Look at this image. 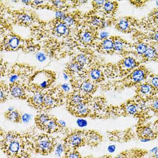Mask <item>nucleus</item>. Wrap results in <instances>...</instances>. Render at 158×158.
Here are the masks:
<instances>
[{
    "mask_svg": "<svg viewBox=\"0 0 158 158\" xmlns=\"http://www.w3.org/2000/svg\"><path fill=\"white\" fill-rule=\"evenodd\" d=\"M139 133L142 136V138H152L154 137V129H152L150 126H143L140 127L139 129Z\"/></svg>",
    "mask_w": 158,
    "mask_h": 158,
    "instance_id": "obj_34",
    "label": "nucleus"
},
{
    "mask_svg": "<svg viewBox=\"0 0 158 158\" xmlns=\"http://www.w3.org/2000/svg\"><path fill=\"white\" fill-rule=\"evenodd\" d=\"M31 116L27 113H25L24 114H23L21 117V120L25 123H28L29 120H31Z\"/></svg>",
    "mask_w": 158,
    "mask_h": 158,
    "instance_id": "obj_48",
    "label": "nucleus"
},
{
    "mask_svg": "<svg viewBox=\"0 0 158 158\" xmlns=\"http://www.w3.org/2000/svg\"><path fill=\"white\" fill-rule=\"evenodd\" d=\"M106 105V100L102 97H97L92 98L89 102V107L91 112L90 116H94L101 112Z\"/></svg>",
    "mask_w": 158,
    "mask_h": 158,
    "instance_id": "obj_26",
    "label": "nucleus"
},
{
    "mask_svg": "<svg viewBox=\"0 0 158 158\" xmlns=\"http://www.w3.org/2000/svg\"><path fill=\"white\" fill-rule=\"evenodd\" d=\"M114 20L106 19L93 10L84 14L83 16V23L98 31L112 26Z\"/></svg>",
    "mask_w": 158,
    "mask_h": 158,
    "instance_id": "obj_9",
    "label": "nucleus"
},
{
    "mask_svg": "<svg viewBox=\"0 0 158 158\" xmlns=\"http://www.w3.org/2000/svg\"><path fill=\"white\" fill-rule=\"evenodd\" d=\"M97 57L94 51L92 48H81L79 52H77L73 56L71 60L78 63L86 69L96 60Z\"/></svg>",
    "mask_w": 158,
    "mask_h": 158,
    "instance_id": "obj_12",
    "label": "nucleus"
},
{
    "mask_svg": "<svg viewBox=\"0 0 158 158\" xmlns=\"http://www.w3.org/2000/svg\"><path fill=\"white\" fill-rule=\"evenodd\" d=\"M113 25L121 33L133 35L139 30L140 20L131 16L123 17L120 19H116Z\"/></svg>",
    "mask_w": 158,
    "mask_h": 158,
    "instance_id": "obj_8",
    "label": "nucleus"
},
{
    "mask_svg": "<svg viewBox=\"0 0 158 158\" xmlns=\"http://www.w3.org/2000/svg\"><path fill=\"white\" fill-rule=\"evenodd\" d=\"M106 0H96V1H92V5L93 6V10L97 12L104 5Z\"/></svg>",
    "mask_w": 158,
    "mask_h": 158,
    "instance_id": "obj_39",
    "label": "nucleus"
},
{
    "mask_svg": "<svg viewBox=\"0 0 158 158\" xmlns=\"http://www.w3.org/2000/svg\"><path fill=\"white\" fill-rule=\"evenodd\" d=\"M156 4H157V5L158 6V1H156Z\"/></svg>",
    "mask_w": 158,
    "mask_h": 158,
    "instance_id": "obj_56",
    "label": "nucleus"
},
{
    "mask_svg": "<svg viewBox=\"0 0 158 158\" xmlns=\"http://www.w3.org/2000/svg\"><path fill=\"white\" fill-rule=\"evenodd\" d=\"M93 50L101 54L112 55L114 54V43L112 37H109L97 42Z\"/></svg>",
    "mask_w": 158,
    "mask_h": 158,
    "instance_id": "obj_17",
    "label": "nucleus"
},
{
    "mask_svg": "<svg viewBox=\"0 0 158 158\" xmlns=\"http://www.w3.org/2000/svg\"><path fill=\"white\" fill-rule=\"evenodd\" d=\"M9 96L14 98L26 100L28 97L27 92H29V91L27 84L9 83Z\"/></svg>",
    "mask_w": 158,
    "mask_h": 158,
    "instance_id": "obj_16",
    "label": "nucleus"
},
{
    "mask_svg": "<svg viewBox=\"0 0 158 158\" xmlns=\"http://www.w3.org/2000/svg\"><path fill=\"white\" fill-rule=\"evenodd\" d=\"M66 158H81L78 153L76 152H71L67 154Z\"/></svg>",
    "mask_w": 158,
    "mask_h": 158,
    "instance_id": "obj_49",
    "label": "nucleus"
},
{
    "mask_svg": "<svg viewBox=\"0 0 158 158\" xmlns=\"http://www.w3.org/2000/svg\"><path fill=\"white\" fill-rule=\"evenodd\" d=\"M44 96L42 92H36L33 93V95L28 98V102L29 105L34 108L38 110H43Z\"/></svg>",
    "mask_w": 158,
    "mask_h": 158,
    "instance_id": "obj_27",
    "label": "nucleus"
},
{
    "mask_svg": "<svg viewBox=\"0 0 158 158\" xmlns=\"http://www.w3.org/2000/svg\"><path fill=\"white\" fill-rule=\"evenodd\" d=\"M151 139L149 138H142L140 139V142H143V143H147V142H150Z\"/></svg>",
    "mask_w": 158,
    "mask_h": 158,
    "instance_id": "obj_52",
    "label": "nucleus"
},
{
    "mask_svg": "<svg viewBox=\"0 0 158 158\" xmlns=\"http://www.w3.org/2000/svg\"><path fill=\"white\" fill-rule=\"evenodd\" d=\"M156 127L158 129V121L156 123Z\"/></svg>",
    "mask_w": 158,
    "mask_h": 158,
    "instance_id": "obj_55",
    "label": "nucleus"
},
{
    "mask_svg": "<svg viewBox=\"0 0 158 158\" xmlns=\"http://www.w3.org/2000/svg\"><path fill=\"white\" fill-rule=\"evenodd\" d=\"M36 146L38 150L43 154H48L54 147L53 141L47 135H42L38 138Z\"/></svg>",
    "mask_w": 158,
    "mask_h": 158,
    "instance_id": "obj_22",
    "label": "nucleus"
},
{
    "mask_svg": "<svg viewBox=\"0 0 158 158\" xmlns=\"http://www.w3.org/2000/svg\"><path fill=\"white\" fill-rule=\"evenodd\" d=\"M59 128H60V127L59 124L58 120L55 117H51L44 127V131L48 133H54L56 132Z\"/></svg>",
    "mask_w": 158,
    "mask_h": 158,
    "instance_id": "obj_32",
    "label": "nucleus"
},
{
    "mask_svg": "<svg viewBox=\"0 0 158 158\" xmlns=\"http://www.w3.org/2000/svg\"><path fill=\"white\" fill-rule=\"evenodd\" d=\"M151 73L147 67L142 64L125 77L106 81L100 87L104 92H121L127 88L136 87L139 84L145 81Z\"/></svg>",
    "mask_w": 158,
    "mask_h": 158,
    "instance_id": "obj_1",
    "label": "nucleus"
},
{
    "mask_svg": "<svg viewBox=\"0 0 158 158\" xmlns=\"http://www.w3.org/2000/svg\"><path fill=\"white\" fill-rule=\"evenodd\" d=\"M68 12V11H67ZM67 11H63V10H58L55 12V19L59 20H62L64 19V18L66 16V15Z\"/></svg>",
    "mask_w": 158,
    "mask_h": 158,
    "instance_id": "obj_43",
    "label": "nucleus"
},
{
    "mask_svg": "<svg viewBox=\"0 0 158 158\" xmlns=\"http://www.w3.org/2000/svg\"><path fill=\"white\" fill-rule=\"evenodd\" d=\"M71 87L73 90L89 96H92L96 93L100 85L86 79L80 78H73L70 79Z\"/></svg>",
    "mask_w": 158,
    "mask_h": 158,
    "instance_id": "obj_11",
    "label": "nucleus"
},
{
    "mask_svg": "<svg viewBox=\"0 0 158 158\" xmlns=\"http://www.w3.org/2000/svg\"><path fill=\"white\" fill-rule=\"evenodd\" d=\"M135 87V92L136 93V97L140 100L144 101L156 95L150 83L146 80L139 84Z\"/></svg>",
    "mask_w": 158,
    "mask_h": 158,
    "instance_id": "obj_18",
    "label": "nucleus"
},
{
    "mask_svg": "<svg viewBox=\"0 0 158 158\" xmlns=\"http://www.w3.org/2000/svg\"><path fill=\"white\" fill-rule=\"evenodd\" d=\"M140 62L142 64L143 63L154 62H158V44L153 42H149V46L143 55Z\"/></svg>",
    "mask_w": 158,
    "mask_h": 158,
    "instance_id": "obj_21",
    "label": "nucleus"
},
{
    "mask_svg": "<svg viewBox=\"0 0 158 158\" xmlns=\"http://www.w3.org/2000/svg\"><path fill=\"white\" fill-rule=\"evenodd\" d=\"M25 40L20 36L13 32H9L1 38V51H23L25 46Z\"/></svg>",
    "mask_w": 158,
    "mask_h": 158,
    "instance_id": "obj_7",
    "label": "nucleus"
},
{
    "mask_svg": "<svg viewBox=\"0 0 158 158\" xmlns=\"http://www.w3.org/2000/svg\"><path fill=\"white\" fill-rule=\"evenodd\" d=\"M5 117L8 120L12 121L13 123H19L21 120V114L17 110H13L12 111H8L5 113Z\"/></svg>",
    "mask_w": 158,
    "mask_h": 158,
    "instance_id": "obj_35",
    "label": "nucleus"
},
{
    "mask_svg": "<svg viewBox=\"0 0 158 158\" xmlns=\"http://www.w3.org/2000/svg\"><path fill=\"white\" fill-rule=\"evenodd\" d=\"M64 151V146L62 144H59L58 146H56V150H55V154L57 156L60 157L62 156Z\"/></svg>",
    "mask_w": 158,
    "mask_h": 158,
    "instance_id": "obj_45",
    "label": "nucleus"
},
{
    "mask_svg": "<svg viewBox=\"0 0 158 158\" xmlns=\"http://www.w3.org/2000/svg\"><path fill=\"white\" fill-rule=\"evenodd\" d=\"M6 12L9 15V21L15 25L31 28L40 21L36 13L29 9L23 8L16 10L7 9Z\"/></svg>",
    "mask_w": 158,
    "mask_h": 158,
    "instance_id": "obj_3",
    "label": "nucleus"
},
{
    "mask_svg": "<svg viewBox=\"0 0 158 158\" xmlns=\"http://www.w3.org/2000/svg\"><path fill=\"white\" fill-rule=\"evenodd\" d=\"M116 149V147L114 145H110L108 147V151L110 153H113Z\"/></svg>",
    "mask_w": 158,
    "mask_h": 158,
    "instance_id": "obj_50",
    "label": "nucleus"
},
{
    "mask_svg": "<svg viewBox=\"0 0 158 158\" xmlns=\"http://www.w3.org/2000/svg\"><path fill=\"white\" fill-rule=\"evenodd\" d=\"M19 137V135L16 132H10L6 135L5 137L4 142L5 146H7L10 142L16 139Z\"/></svg>",
    "mask_w": 158,
    "mask_h": 158,
    "instance_id": "obj_38",
    "label": "nucleus"
},
{
    "mask_svg": "<svg viewBox=\"0 0 158 158\" xmlns=\"http://www.w3.org/2000/svg\"><path fill=\"white\" fill-rule=\"evenodd\" d=\"M50 118L51 116L46 113H40L35 118V123L39 129L44 130L45 126L50 120Z\"/></svg>",
    "mask_w": 158,
    "mask_h": 158,
    "instance_id": "obj_30",
    "label": "nucleus"
},
{
    "mask_svg": "<svg viewBox=\"0 0 158 158\" xmlns=\"http://www.w3.org/2000/svg\"><path fill=\"white\" fill-rule=\"evenodd\" d=\"M148 2V1L147 0H132V1H129L130 4L133 5L134 7L136 8H143L144 7L146 4Z\"/></svg>",
    "mask_w": 158,
    "mask_h": 158,
    "instance_id": "obj_40",
    "label": "nucleus"
},
{
    "mask_svg": "<svg viewBox=\"0 0 158 158\" xmlns=\"http://www.w3.org/2000/svg\"><path fill=\"white\" fill-rule=\"evenodd\" d=\"M67 140V142L70 146L73 147H77L81 146L83 143V135L81 132H75L71 134Z\"/></svg>",
    "mask_w": 158,
    "mask_h": 158,
    "instance_id": "obj_29",
    "label": "nucleus"
},
{
    "mask_svg": "<svg viewBox=\"0 0 158 158\" xmlns=\"http://www.w3.org/2000/svg\"><path fill=\"white\" fill-rule=\"evenodd\" d=\"M8 66L6 65V63L2 61V60H1V76L4 77L6 74V73L8 71Z\"/></svg>",
    "mask_w": 158,
    "mask_h": 158,
    "instance_id": "obj_42",
    "label": "nucleus"
},
{
    "mask_svg": "<svg viewBox=\"0 0 158 158\" xmlns=\"http://www.w3.org/2000/svg\"><path fill=\"white\" fill-rule=\"evenodd\" d=\"M142 64L141 62L132 55L123 57L116 63L118 71L117 79L125 77Z\"/></svg>",
    "mask_w": 158,
    "mask_h": 158,
    "instance_id": "obj_10",
    "label": "nucleus"
},
{
    "mask_svg": "<svg viewBox=\"0 0 158 158\" xmlns=\"http://www.w3.org/2000/svg\"><path fill=\"white\" fill-rule=\"evenodd\" d=\"M146 81L150 83L151 86L153 88L155 94H157L158 93V74L151 73L147 78Z\"/></svg>",
    "mask_w": 158,
    "mask_h": 158,
    "instance_id": "obj_36",
    "label": "nucleus"
},
{
    "mask_svg": "<svg viewBox=\"0 0 158 158\" xmlns=\"http://www.w3.org/2000/svg\"><path fill=\"white\" fill-rule=\"evenodd\" d=\"M152 111L155 113H158V97H152L143 101V113Z\"/></svg>",
    "mask_w": 158,
    "mask_h": 158,
    "instance_id": "obj_28",
    "label": "nucleus"
},
{
    "mask_svg": "<svg viewBox=\"0 0 158 158\" xmlns=\"http://www.w3.org/2000/svg\"><path fill=\"white\" fill-rule=\"evenodd\" d=\"M147 16L151 19L158 20V7L154 8L150 13L148 14V15H147Z\"/></svg>",
    "mask_w": 158,
    "mask_h": 158,
    "instance_id": "obj_44",
    "label": "nucleus"
},
{
    "mask_svg": "<svg viewBox=\"0 0 158 158\" xmlns=\"http://www.w3.org/2000/svg\"><path fill=\"white\" fill-rule=\"evenodd\" d=\"M77 125H78L80 127H86L87 124V121L83 118H79L78 120L77 121Z\"/></svg>",
    "mask_w": 158,
    "mask_h": 158,
    "instance_id": "obj_47",
    "label": "nucleus"
},
{
    "mask_svg": "<svg viewBox=\"0 0 158 158\" xmlns=\"http://www.w3.org/2000/svg\"><path fill=\"white\" fill-rule=\"evenodd\" d=\"M118 8V2L116 1H106L102 7L97 12L101 16L108 20L116 19L115 16Z\"/></svg>",
    "mask_w": 158,
    "mask_h": 158,
    "instance_id": "obj_15",
    "label": "nucleus"
},
{
    "mask_svg": "<svg viewBox=\"0 0 158 158\" xmlns=\"http://www.w3.org/2000/svg\"><path fill=\"white\" fill-rule=\"evenodd\" d=\"M158 150V147H154V148H152L151 150H150V152H151V153H152V154H155V153L156 152V151Z\"/></svg>",
    "mask_w": 158,
    "mask_h": 158,
    "instance_id": "obj_53",
    "label": "nucleus"
},
{
    "mask_svg": "<svg viewBox=\"0 0 158 158\" xmlns=\"http://www.w3.org/2000/svg\"><path fill=\"white\" fill-rule=\"evenodd\" d=\"M86 69L74 61L71 60L66 64L64 69V74L70 78H78L83 74Z\"/></svg>",
    "mask_w": 158,
    "mask_h": 158,
    "instance_id": "obj_19",
    "label": "nucleus"
},
{
    "mask_svg": "<svg viewBox=\"0 0 158 158\" xmlns=\"http://www.w3.org/2000/svg\"><path fill=\"white\" fill-rule=\"evenodd\" d=\"M106 63L102 58L97 57L96 60L79 77L80 78L86 79L101 86L107 80L105 73Z\"/></svg>",
    "mask_w": 158,
    "mask_h": 158,
    "instance_id": "obj_5",
    "label": "nucleus"
},
{
    "mask_svg": "<svg viewBox=\"0 0 158 158\" xmlns=\"http://www.w3.org/2000/svg\"><path fill=\"white\" fill-rule=\"evenodd\" d=\"M133 43H132L131 55L140 61L149 46V42L140 39L133 40Z\"/></svg>",
    "mask_w": 158,
    "mask_h": 158,
    "instance_id": "obj_20",
    "label": "nucleus"
},
{
    "mask_svg": "<svg viewBox=\"0 0 158 158\" xmlns=\"http://www.w3.org/2000/svg\"><path fill=\"white\" fill-rule=\"evenodd\" d=\"M139 30L147 32L158 31V20L146 16L140 20Z\"/></svg>",
    "mask_w": 158,
    "mask_h": 158,
    "instance_id": "obj_25",
    "label": "nucleus"
},
{
    "mask_svg": "<svg viewBox=\"0 0 158 158\" xmlns=\"http://www.w3.org/2000/svg\"><path fill=\"white\" fill-rule=\"evenodd\" d=\"M36 58L40 62H43L46 59V55L44 52H39L36 54Z\"/></svg>",
    "mask_w": 158,
    "mask_h": 158,
    "instance_id": "obj_46",
    "label": "nucleus"
},
{
    "mask_svg": "<svg viewBox=\"0 0 158 158\" xmlns=\"http://www.w3.org/2000/svg\"><path fill=\"white\" fill-rule=\"evenodd\" d=\"M133 40L140 39L146 42H153L158 44V31L147 32L138 30L132 35Z\"/></svg>",
    "mask_w": 158,
    "mask_h": 158,
    "instance_id": "obj_24",
    "label": "nucleus"
},
{
    "mask_svg": "<svg viewBox=\"0 0 158 158\" xmlns=\"http://www.w3.org/2000/svg\"><path fill=\"white\" fill-rule=\"evenodd\" d=\"M6 152L10 155H14L18 154L21 148V144L18 138L10 142L7 146H5Z\"/></svg>",
    "mask_w": 158,
    "mask_h": 158,
    "instance_id": "obj_31",
    "label": "nucleus"
},
{
    "mask_svg": "<svg viewBox=\"0 0 158 158\" xmlns=\"http://www.w3.org/2000/svg\"><path fill=\"white\" fill-rule=\"evenodd\" d=\"M56 79V75L54 71L48 70L36 71L27 85L29 92H46L52 87Z\"/></svg>",
    "mask_w": 158,
    "mask_h": 158,
    "instance_id": "obj_2",
    "label": "nucleus"
},
{
    "mask_svg": "<svg viewBox=\"0 0 158 158\" xmlns=\"http://www.w3.org/2000/svg\"><path fill=\"white\" fill-rule=\"evenodd\" d=\"M0 100L1 102L4 103L8 98L9 96V84L5 83L4 81H1L0 85Z\"/></svg>",
    "mask_w": 158,
    "mask_h": 158,
    "instance_id": "obj_33",
    "label": "nucleus"
},
{
    "mask_svg": "<svg viewBox=\"0 0 158 158\" xmlns=\"http://www.w3.org/2000/svg\"><path fill=\"white\" fill-rule=\"evenodd\" d=\"M46 1H31L29 5L33 8L41 9L42 6L45 4Z\"/></svg>",
    "mask_w": 158,
    "mask_h": 158,
    "instance_id": "obj_41",
    "label": "nucleus"
},
{
    "mask_svg": "<svg viewBox=\"0 0 158 158\" xmlns=\"http://www.w3.org/2000/svg\"><path fill=\"white\" fill-rule=\"evenodd\" d=\"M114 43V54L123 57L131 55L132 43L127 41L119 36H112Z\"/></svg>",
    "mask_w": 158,
    "mask_h": 158,
    "instance_id": "obj_13",
    "label": "nucleus"
},
{
    "mask_svg": "<svg viewBox=\"0 0 158 158\" xmlns=\"http://www.w3.org/2000/svg\"><path fill=\"white\" fill-rule=\"evenodd\" d=\"M86 139L92 143H96L100 140V135L95 132H89L86 135Z\"/></svg>",
    "mask_w": 158,
    "mask_h": 158,
    "instance_id": "obj_37",
    "label": "nucleus"
},
{
    "mask_svg": "<svg viewBox=\"0 0 158 158\" xmlns=\"http://www.w3.org/2000/svg\"><path fill=\"white\" fill-rule=\"evenodd\" d=\"M58 123L60 128H64L66 127V123L63 120H58Z\"/></svg>",
    "mask_w": 158,
    "mask_h": 158,
    "instance_id": "obj_51",
    "label": "nucleus"
},
{
    "mask_svg": "<svg viewBox=\"0 0 158 158\" xmlns=\"http://www.w3.org/2000/svg\"><path fill=\"white\" fill-rule=\"evenodd\" d=\"M155 155V158H158V150L156 151V152L154 154Z\"/></svg>",
    "mask_w": 158,
    "mask_h": 158,
    "instance_id": "obj_54",
    "label": "nucleus"
},
{
    "mask_svg": "<svg viewBox=\"0 0 158 158\" xmlns=\"http://www.w3.org/2000/svg\"><path fill=\"white\" fill-rule=\"evenodd\" d=\"M92 98V96L86 95L79 91L73 90L67 95L65 101L67 106H71L82 103L90 102Z\"/></svg>",
    "mask_w": 158,
    "mask_h": 158,
    "instance_id": "obj_14",
    "label": "nucleus"
},
{
    "mask_svg": "<svg viewBox=\"0 0 158 158\" xmlns=\"http://www.w3.org/2000/svg\"><path fill=\"white\" fill-rule=\"evenodd\" d=\"M36 72L35 67L24 63H17L9 69L6 74L9 83L27 84Z\"/></svg>",
    "mask_w": 158,
    "mask_h": 158,
    "instance_id": "obj_4",
    "label": "nucleus"
},
{
    "mask_svg": "<svg viewBox=\"0 0 158 158\" xmlns=\"http://www.w3.org/2000/svg\"><path fill=\"white\" fill-rule=\"evenodd\" d=\"M98 31L84 24L76 30L75 38L76 41L81 47L92 48L97 40H99Z\"/></svg>",
    "mask_w": 158,
    "mask_h": 158,
    "instance_id": "obj_6",
    "label": "nucleus"
},
{
    "mask_svg": "<svg viewBox=\"0 0 158 158\" xmlns=\"http://www.w3.org/2000/svg\"><path fill=\"white\" fill-rule=\"evenodd\" d=\"M68 110L72 114L79 117H85L90 116L91 112L89 107V102L82 103L75 106H67Z\"/></svg>",
    "mask_w": 158,
    "mask_h": 158,
    "instance_id": "obj_23",
    "label": "nucleus"
}]
</instances>
